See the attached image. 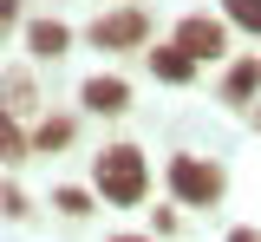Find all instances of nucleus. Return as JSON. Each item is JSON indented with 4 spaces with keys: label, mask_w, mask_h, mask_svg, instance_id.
I'll use <instances>...</instances> for the list:
<instances>
[{
    "label": "nucleus",
    "mask_w": 261,
    "mask_h": 242,
    "mask_svg": "<svg viewBox=\"0 0 261 242\" xmlns=\"http://www.w3.org/2000/svg\"><path fill=\"white\" fill-rule=\"evenodd\" d=\"M98 190H105V203H144V190H150V171H144V151L137 144H111L105 157H98Z\"/></svg>",
    "instance_id": "nucleus-1"
},
{
    "label": "nucleus",
    "mask_w": 261,
    "mask_h": 242,
    "mask_svg": "<svg viewBox=\"0 0 261 242\" xmlns=\"http://www.w3.org/2000/svg\"><path fill=\"white\" fill-rule=\"evenodd\" d=\"M170 190H176V203L209 209L216 197H222V171L202 164V157H170Z\"/></svg>",
    "instance_id": "nucleus-2"
},
{
    "label": "nucleus",
    "mask_w": 261,
    "mask_h": 242,
    "mask_svg": "<svg viewBox=\"0 0 261 242\" xmlns=\"http://www.w3.org/2000/svg\"><path fill=\"white\" fill-rule=\"evenodd\" d=\"M222 46H228V33H222V20H209V13H190L176 27V53L183 59H222Z\"/></svg>",
    "instance_id": "nucleus-3"
},
{
    "label": "nucleus",
    "mask_w": 261,
    "mask_h": 242,
    "mask_svg": "<svg viewBox=\"0 0 261 242\" xmlns=\"http://www.w3.org/2000/svg\"><path fill=\"white\" fill-rule=\"evenodd\" d=\"M144 33H150V20H144L137 7H118V13H105V20L92 27V46L118 53V46H144Z\"/></svg>",
    "instance_id": "nucleus-4"
},
{
    "label": "nucleus",
    "mask_w": 261,
    "mask_h": 242,
    "mask_svg": "<svg viewBox=\"0 0 261 242\" xmlns=\"http://www.w3.org/2000/svg\"><path fill=\"white\" fill-rule=\"evenodd\" d=\"M79 99H85V111H98V118H118V111L130 105V85L124 79H85Z\"/></svg>",
    "instance_id": "nucleus-5"
},
{
    "label": "nucleus",
    "mask_w": 261,
    "mask_h": 242,
    "mask_svg": "<svg viewBox=\"0 0 261 242\" xmlns=\"http://www.w3.org/2000/svg\"><path fill=\"white\" fill-rule=\"evenodd\" d=\"M255 92H261V59H235L228 79H222V99L242 105V99H255Z\"/></svg>",
    "instance_id": "nucleus-6"
},
{
    "label": "nucleus",
    "mask_w": 261,
    "mask_h": 242,
    "mask_svg": "<svg viewBox=\"0 0 261 242\" xmlns=\"http://www.w3.org/2000/svg\"><path fill=\"white\" fill-rule=\"evenodd\" d=\"M27 46L39 53V59H59L65 46H72V33H65L59 20H33V27H27Z\"/></svg>",
    "instance_id": "nucleus-7"
},
{
    "label": "nucleus",
    "mask_w": 261,
    "mask_h": 242,
    "mask_svg": "<svg viewBox=\"0 0 261 242\" xmlns=\"http://www.w3.org/2000/svg\"><path fill=\"white\" fill-rule=\"evenodd\" d=\"M150 72H157L163 85H190V72H196V59H183L176 46H157V53H150Z\"/></svg>",
    "instance_id": "nucleus-8"
},
{
    "label": "nucleus",
    "mask_w": 261,
    "mask_h": 242,
    "mask_svg": "<svg viewBox=\"0 0 261 242\" xmlns=\"http://www.w3.org/2000/svg\"><path fill=\"white\" fill-rule=\"evenodd\" d=\"M0 99H7V105H0L7 118L27 111V105H33V79H27V72H7V79H0Z\"/></svg>",
    "instance_id": "nucleus-9"
},
{
    "label": "nucleus",
    "mask_w": 261,
    "mask_h": 242,
    "mask_svg": "<svg viewBox=\"0 0 261 242\" xmlns=\"http://www.w3.org/2000/svg\"><path fill=\"white\" fill-rule=\"evenodd\" d=\"M20 157H27V138H20V125L0 111V164H20Z\"/></svg>",
    "instance_id": "nucleus-10"
},
{
    "label": "nucleus",
    "mask_w": 261,
    "mask_h": 242,
    "mask_svg": "<svg viewBox=\"0 0 261 242\" xmlns=\"http://www.w3.org/2000/svg\"><path fill=\"white\" fill-rule=\"evenodd\" d=\"M222 13L242 27V33H261V0H222Z\"/></svg>",
    "instance_id": "nucleus-11"
},
{
    "label": "nucleus",
    "mask_w": 261,
    "mask_h": 242,
    "mask_svg": "<svg viewBox=\"0 0 261 242\" xmlns=\"http://www.w3.org/2000/svg\"><path fill=\"white\" fill-rule=\"evenodd\" d=\"M33 144H39V151H59V144H72V118H46Z\"/></svg>",
    "instance_id": "nucleus-12"
},
{
    "label": "nucleus",
    "mask_w": 261,
    "mask_h": 242,
    "mask_svg": "<svg viewBox=\"0 0 261 242\" xmlns=\"http://www.w3.org/2000/svg\"><path fill=\"white\" fill-rule=\"evenodd\" d=\"M53 203H59L65 216H85V209H92V197H85V190H59V197H53Z\"/></svg>",
    "instance_id": "nucleus-13"
},
{
    "label": "nucleus",
    "mask_w": 261,
    "mask_h": 242,
    "mask_svg": "<svg viewBox=\"0 0 261 242\" xmlns=\"http://www.w3.org/2000/svg\"><path fill=\"white\" fill-rule=\"evenodd\" d=\"M13 13H20V0H0V27H13Z\"/></svg>",
    "instance_id": "nucleus-14"
},
{
    "label": "nucleus",
    "mask_w": 261,
    "mask_h": 242,
    "mask_svg": "<svg viewBox=\"0 0 261 242\" xmlns=\"http://www.w3.org/2000/svg\"><path fill=\"white\" fill-rule=\"evenodd\" d=\"M228 242H261V229H235V236H228Z\"/></svg>",
    "instance_id": "nucleus-15"
},
{
    "label": "nucleus",
    "mask_w": 261,
    "mask_h": 242,
    "mask_svg": "<svg viewBox=\"0 0 261 242\" xmlns=\"http://www.w3.org/2000/svg\"><path fill=\"white\" fill-rule=\"evenodd\" d=\"M111 242H157V236H111Z\"/></svg>",
    "instance_id": "nucleus-16"
}]
</instances>
